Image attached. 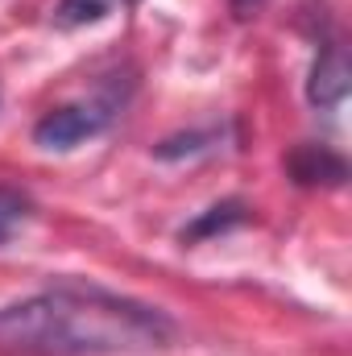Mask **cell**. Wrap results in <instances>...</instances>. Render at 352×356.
I'll return each instance as SVG.
<instances>
[{
	"instance_id": "277c9868",
	"label": "cell",
	"mask_w": 352,
	"mask_h": 356,
	"mask_svg": "<svg viewBox=\"0 0 352 356\" xmlns=\"http://www.w3.org/2000/svg\"><path fill=\"white\" fill-rule=\"evenodd\" d=\"M286 170L303 186H344L349 178V162L340 154H332L328 145H298L286 158Z\"/></svg>"
},
{
	"instance_id": "7a4b0ae2",
	"label": "cell",
	"mask_w": 352,
	"mask_h": 356,
	"mask_svg": "<svg viewBox=\"0 0 352 356\" xmlns=\"http://www.w3.org/2000/svg\"><path fill=\"white\" fill-rule=\"evenodd\" d=\"M108 120H112V112H104V108H95V104H67V108H54V112H46V116L33 124V145L58 149V154L79 149V145H88L91 137H99V133L108 129Z\"/></svg>"
},
{
	"instance_id": "52a82bcc",
	"label": "cell",
	"mask_w": 352,
	"mask_h": 356,
	"mask_svg": "<svg viewBox=\"0 0 352 356\" xmlns=\"http://www.w3.org/2000/svg\"><path fill=\"white\" fill-rule=\"evenodd\" d=\"M29 216H33L29 195H21V191H13V186H0V249L17 236V228H21Z\"/></svg>"
},
{
	"instance_id": "30bf717a",
	"label": "cell",
	"mask_w": 352,
	"mask_h": 356,
	"mask_svg": "<svg viewBox=\"0 0 352 356\" xmlns=\"http://www.w3.org/2000/svg\"><path fill=\"white\" fill-rule=\"evenodd\" d=\"M125 4H137V0H125Z\"/></svg>"
},
{
	"instance_id": "ba28073f",
	"label": "cell",
	"mask_w": 352,
	"mask_h": 356,
	"mask_svg": "<svg viewBox=\"0 0 352 356\" xmlns=\"http://www.w3.org/2000/svg\"><path fill=\"white\" fill-rule=\"evenodd\" d=\"M211 141H216V133H178V137H166V141L154 149V158H162V162L191 158V154H203Z\"/></svg>"
},
{
	"instance_id": "3957f363",
	"label": "cell",
	"mask_w": 352,
	"mask_h": 356,
	"mask_svg": "<svg viewBox=\"0 0 352 356\" xmlns=\"http://www.w3.org/2000/svg\"><path fill=\"white\" fill-rule=\"evenodd\" d=\"M349 95V58L340 46H323L315 67H311V79H307V99L323 112L340 108Z\"/></svg>"
},
{
	"instance_id": "5b68a950",
	"label": "cell",
	"mask_w": 352,
	"mask_h": 356,
	"mask_svg": "<svg viewBox=\"0 0 352 356\" xmlns=\"http://www.w3.org/2000/svg\"><path fill=\"white\" fill-rule=\"evenodd\" d=\"M245 220H249V207H245L241 199H224V203L207 207L199 220H191V224L182 228V245L207 241V236H216V232H232V228H241Z\"/></svg>"
},
{
	"instance_id": "9c48e42d",
	"label": "cell",
	"mask_w": 352,
	"mask_h": 356,
	"mask_svg": "<svg viewBox=\"0 0 352 356\" xmlns=\"http://www.w3.org/2000/svg\"><path fill=\"white\" fill-rule=\"evenodd\" d=\"M228 4H232V13H237V17H241V21H245V17H253V13H257V8H262L265 0H228Z\"/></svg>"
},
{
	"instance_id": "8992f818",
	"label": "cell",
	"mask_w": 352,
	"mask_h": 356,
	"mask_svg": "<svg viewBox=\"0 0 352 356\" xmlns=\"http://www.w3.org/2000/svg\"><path fill=\"white\" fill-rule=\"evenodd\" d=\"M104 17H108V0H58V8H54V25L58 29L99 25Z\"/></svg>"
},
{
	"instance_id": "6da1fadb",
	"label": "cell",
	"mask_w": 352,
	"mask_h": 356,
	"mask_svg": "<svg viewBox=\"0 0 352 356\" xmlns=\"http://www.w3.org/2000/svg\"><path fill=\"white\" fill-rule=\"evenodd\" d=\"M178 336L162 307L104 290L95 282H54L0 307V353L13 356H116L166 348Z\"/></svg>"
}]
</instances>
